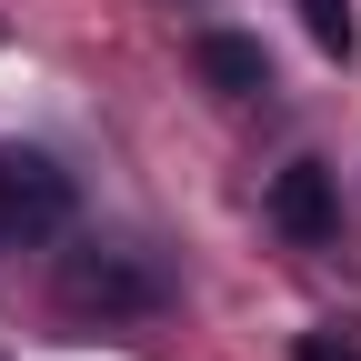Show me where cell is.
Masks as SVG:
<instances>
[{"label":"cell","instance_id":"5b68a950","mask_svg":"<svg viewBox=\"0 0 361 361\" xmlns=\"http://www.w3.org/2000/svg\"><path fill=\"white\" fill-rule=\"evenodd\" d=\"M301 30L322 40L331 61H351V0H301Z\"/></svg>","mask_w":361,"mask_h":361},{"label":"cell","instance_id":"7a4b0ae2","mask_svg":"<svg viewBox=\"0 0 361 361\" xmlns=\"http://www.w3.org/2000/svg\"><path fill=\"white\" fill-rule=\"evenodd\" d=\"M61 291H71L80 311H90V301H101V311H151V271H130V261H111V251H101V261L71 251V261H61Z\"/></svg>","mask_w":361,"mask_h":361},{"label":"cell","instance_id":"3957f363","mask_svg":"<svg viewBox=\"0 0 361 361\" xmlns=\"http://www.w3.org/2000/svg\"><path fill=\"white\" fill-rule=\"evenodd\" d=\"M271 221H281L291 241H331V171L322 161H291L271 180Z\"/></svg>","mask_w":361,"mask_h":361},{"label":"cell","instance_id":"8992f818","mask_svg":"<svg viewBox=\"0 0 361 361\" xmlns=\"http://www.w3.org/2000/svg\"><path fill=\"white\" fill-rule=\"evenodd\" d=\"M291 361H361V351H351V341H331V331H301V341H291Z\"/></svg>","mask_w":361,"mask_h":361},{"label":"cell","instance_id":"6da1fadb","mask_svg":"<svg viewBox=\"0 0 361 361\" xmlns=\"http://www.w3.org/2000/svg\"><path fill=\"white\" fill-rule=\"evenodd\" d=\"M0 221H11V241H40L71 221V180L40 161V151H0Z\"/></svg>","mask_w":361,"mask_h":361},{"label":"cell","instance_id":"277c9868","mask_svg":"<svg viewBox=\"0 0 361 361\" xmlns=\"http://www.w3.org/2000/svg\"><path fill=\"white\" fill-rule=\"evenodd\" d=\"M201 80L211 90H231V101H251V90H271V51L261 40H241V30H201Z\"/></svg>","mask_w":361,"mask_h":361}]
</instances>
